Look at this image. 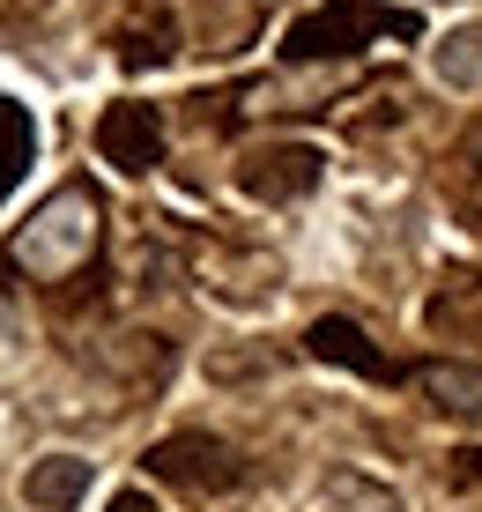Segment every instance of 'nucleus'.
<instances>
[{
	"label": "nucleus",
	"instance_id": "1",
	"mask_svg": "<svg viewBox=\"0 0 482 512\" xmlns=\"http://www.w3.org/2000/svg\"><path fill=\"white\" fill-rule=\"evenodd\" d=\"M97 231H104V201L89 186H60L38 201V216L15 231L8 245V268L30 275V282H67L75 268H89L97 253Z\"/></svg>",
	"mask_w": 482,
	"mask_h": 512
},
{
	"label": "nucleus",
	"instance_id": "2",
	"mask_svg": "<svg viewBox=\"0 0 482 512\" xmlns=\"http://www.w3.org/2000/svg\"><path fill=\"white\" fill-rule=\"evenodd\" d=\"M371 38H416V15H394L379 0H334V8H312L282 30V60H349L356 45Z\"/></svg>",
	"mask_w": 482,
	"mask_h": 512
},
{
	"label": "nucleus",
	"instance_id": "3",
	"mask_svg": "<svg viewBox=\"0 0 482 512\" xmlns=\"http://www.w3.org/2000/svg\"><path fill=\"white\" fill-rule=\"evenodd\" d=\"M149 475L193 490V498H216V490H230V483L245 475V461H238V446H230V438L178 431V438H164V446H149Z\"/></svg>",
	"mask_w": 482,
	"mask_h": 512
},
{
	"label": "nucleus",
	"instance_id": "4",
	"mask_svg": "<svg viewBox=\"0 0 482 512\" xmlns=\"http://www.w3.org/2000/svg\"><path fill=\"white\" fill-rule=\"evenodd\" d=\"M319 171H327V156L312 149V141H267V149H253L238 164V193L245 201H305V193L319 186Z\"/></svg>",
	"mask_w": 482,
	"mask_h": 512
},
{
	"label": "nucleus",
	"instance_id": "5",
	"mask_svg": "<svg viewBox=\"0 0 482 512\" xmlns=\"http://www.w3.org/2000/svg\"><path fill=\"white\" fill-rule=\"evenodd\" d=\"M97 149L112 171H127V179H149L156 164H164V119H156V104H112V112L97 119Z\"/></svg>",
	"mask_w": 482,
	"mask_h": 512
},
{
	"label": "nucleus",
	"instance_id": "6",
	"mask_svg": "<svg viewBox=\"0 0 482 512\" xmlns=\"http://www.w3.org/2000/svg\"><path fill=\"white\" fill-rule=\"evenodd\" d=\"M305 349H312L319 364H342V372H364V379H386V386L408 379L386 349H371V334L356 327V320H312L305 327Z\"/></svg>",
	"mask_w": 482,
	"mask_h": 512
},
{
	"label": "nucleus",
	"instance_id": "7",
	"mask_svg": "<svg viewBox=\"0 0 482 512\" xmlns=\"http://www.w3.org/2000/svg\"><path fill=\"white\" fill-rule=\"evenodd\" d=\"M423 327L445 342H482V275H445L423 305Z\"/></svg>",
	"mask_w": 482,
	"mask_h": 512
},
{
	"label": "nucleus",
	"instance_id": "8",
	"mask_svg": "<svg viewBox=\"0 0 482 512\" xmlns=\"http://www.w3.org/2000/svg\"><path fill=\"white\" fill-rule=\"evenodd\" d=\"M408 379L423 386V401H431L438 416H453V423L482 416V372H475V364H416Z\"/></svg>",
	"mask_w": 482,
	"mask_h": 512
},
{
	"label": "nucleus",
	"instance_id": "9",
	"mask_svg": "<svg viewBox=\"0 0 482 512\" xmlns=\"http://www.w3.org/2000/svg\"><path fill=\"white\" fill-rule=\"evenodd\" d=\"M82 490H89V461H75V453L30 461V475H23V498L38 505V512H75Z\"/></svg>",
	"mask_w": 482,
	"mask_h": 512
},
{
	"label": "nucleus",
	"instance_id": "10",
	"mask_svg": "<svg viewBox=\"0 0 482 512\" xmlns=\"http://www.w3.org/2000/svg\"><path fill=\"white\" fill-rule=\"evenodd\" d=\"M30 149H38V127L15 97H0V201L15 193V179L30 171Z\"/></svg>",
	"mask_w": 482,
	"mask_h": 512
},
{
	"label": "nucleus",
	"instance_id": "11",
	"mask_svg": "<svg viewBox=\"0 0 482 512\" xmlns=\"http://www.w3.org/2000/svg\"><path fill=\"white\" fill-rule=\"evenodd\" d=\"M164 60H171V23L164 15H134V23L119 30V67L141 75V67H164Z\"/></svg>",
	"mask_w": 482,
	"mask_h": 512
},
{
	"label": "nucleus",
	"instance_id": "12",
	"mask_svg": "<svg viewBox=\"0 0 482 512\" xmlns=\"http://www.w3.org/2000/svg\"><path fill=\"white\" fill-rule=\"evenodd\" d=\"M475 75H482V23L453 30V38L438 45V82H453V90H468Z\"/></svg>",
	"mask_w": 482,
	"mask_h": 512
},
{
	"label": "nucleus",
	"instance_id": "13",
	"mask_svg": "<svg viewBox=\"0 0 482 512\" xmlns=\"http://www.w3.org/2000/svg\"><path fill=\"white\" fill-rule=\"evenodd\" d=\"M104 512H156V505H149V498H141V490H119V498H112V505H104Z\"/></svg>",
	"mask_w": 482,
	"mask_h": 512
},
{
	"label": "nucleus",
	"instance_id": "14",
	"mask_svg": "<svg viewBox=\"0 0 482 512\" xmlns=\"http://www.w3.org/2000/svg\"><path fill=\"white\" fill-rule=\"evenodd\" d=\"M460 461H468V475H475V483H482V446H468V453H460Z\"/></svg>",
	"mask_w": 482,
	"mask_h": 512
}]
</instances>
